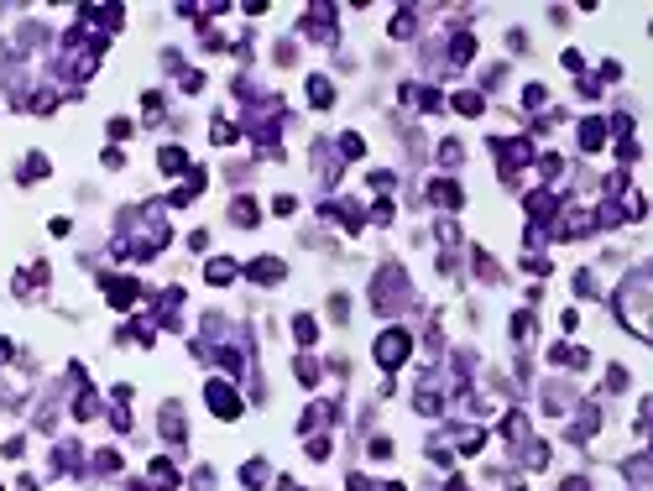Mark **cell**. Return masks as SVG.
Returning <instances> with one entry per match:
<instances>
[{
  "mask_svg": "<svg viewBox=\"0 0 653 491\" xmlns=\"http://www.w3.org/2000/svg\"><path fill=\"white\" fill-rule=\"evenodd\" d=\"M256 204H251V199H236V204H230V220H236V225H256Z\"/></svg>",
  "mask_w": 653,
  "mask_h": 491,
  "instance_id": "obj_14",
  "label": "cell"
},
{
  "mask_svg": "<svg viewBox=\"0 0 653 491\" xmlns=\"http://www.w3.org/2000/svg\"><path fill=\"white\" fill-rule=\"evenodd\" d=\"M606 131H612V126H606L601 115H591V120L580 126V147H585V152H601V147H606Z\"/></svg>",
  "mask_w": 653,
  "mask_h": 491,
  "instance_id": "obj_7",
  "label": "cell"
},
{
  "mask_svg": "<svg viewBox=\"0 0 653 491\" xmlns=\"http://www.w3.org/2000/svg\"><path fill=\"white\" fill-rule=\"evenodd\" d=\"M455 110H460V115H481V110H486V100H481V94H455Z\"/></svg>",
  "mask_w": 653,
  "mask_h": 491,
  "instance_id": "obj_13",
  "label": "cell"
},
{
  "mask_svg": "<svg viewBox=\"0 0 653 491\" xmlns=\"http://www.w3.org/2000/svg\"><path fill=\"white\" fill-rule=\"evenodd\" d=\"M162 434H167V439H183V418H178V408H162Z\"/></svg>",
  "mask_w": 653,
  "mask_h": 491,
  "instance_id": "obj_19",
  "label": "cell"
},
{
  "mask_svg": "<svg viewBox=\"0 0 653 491\" xmlns=\"http://www.w3.org/2000/svg\"><path fill=\"white\" fill-rule=\"evenodd\" d=\"M491 152H502V173L512 178V167L533 163V141H528V136H512V141H491Z\"/></svg>",
  "mask_w": 653,
  "mask_h": 491,
  "instance_id": "obj_3",
  "label": "cell"
},
{
  "mask_svg": "<svg viewBox=\"0 0 653 491\" xmlns=\"http://www.w3.org/2000/svg\"><path fill=\"white\" fill-rule=\"evenodd\" d=\"M439 163H444V167L460 163V141H444V147H439Z\"/></svg>",
  "mask_w": 653,
  "mask_h": 491,
  "instance_id": "obj_28",
  "label": "cell"
},
{
  "mask_svg": "<svg viewBox=\"0 0 653 491\" xmlns=\"http://www.w3.org/2000/svg\"><path fill=\"white\" fill-rule=\"evenodd\" d=\"M204 402H209L214 418H240V392H236V387H225V382L204 387Z\"/></svg>",
  "mask_w": 653,
  "mask_h": 491,
  "instance_id": "obj_2",
  "label": "cell"
},
{
  "mask_svg": "<svg viewBox=\"0 0 653 491\" xmlns=\"http://www.w3.org/2000/svg\"><path fill=\"white\" fill-rule=\"evenodd\" d=\"M444 491H471V486H465V481H450V486H444Z\"/></svg>",
  "mask_w": 653,
  "mask_h": 491,
  "instance_id": "obj_34",
  "label": "cell"
},
{
  "mask_svg": "<svg viewBox=\"0 0 653 491\" xmlns=\"http://www.w3.org/2000/svg\"><path fill=\"white\" fill-rule=\"evenodd\" d=\"M95 413H100V398L89 392V387H84V392H79V402H73V418H95Z\"/></svg>",
  "mask_w": 653,
  "mask_h": 491,
  "instance_id": "obj_15",
  "label": "cell"
},
{
  "mask_svg": "<svg viewBox=\"0 0 653 491\" xmlns=\"http://www.w3.org/2000/svg\"><path fill=\"white\" fill-rule=\"evenodd\" d=\"M21 178H48V157H42V152H32V163L21 167Z\"/></svg>",
  "mask_w": 653,
  "mask_h": 491,
  "instance_id": "obj_23",
  "label": "cell"
},
{
  "mask_svg": "<svg viewBox=\"0 0 653 491\" xmlns=\"http://www.w3.org/2000/svg\"><path fill=\"white\" fill-rule=\"evenodd\" d=\"M204 277H209L214 288H225V282H236V277H240V267H236L230 257H214L209 267H204Z\"/></svg>",
  "mask_w": 653,
  "mask_h": 491,
  "instance_id": "obj_9",
  "label": "cell"
},
{
  "mask_svg": "<svg viewBox=\"0 0 653 491\" xmlns=\"http://www.w3.org/2000/svg\"><path fill=\"white\" fill-rule=\"evenodd\" d=\"M392 455V439H371V460H387Z\"/></svg>",
  "mask_w": 653,
  "mask_h": 491,
  "instance_id": "obj_31",
  "label": "cell"
},
{
  "mask_svg": "<svg viewBox=\"0 0 653 491\" xmlns=\"http://www.w3.org/2000/svg\"><path fill=\"white\" fill-rule=\"evenodd\" d=\"M350 491H377V486H371L366 476H350Z\"/></svg>",
  "mask_w": 653,
  "mask_h": 491,
  "instance_id": "obj_33",
  "label": "cell"
},
{
  "mask_svg": "<svg viewBox=\"0 0 653 491\" xmlns=\"http://www.w3.org/2000/svg\"><path fill=\"white\" fill-rule=\"evenodd\" d=\"M152 481L157 486H178V470L167 465V460H152Z\"/></svg>",
  "mask_w": 653,
  "mask_h": 491,
  "instance_id": "obj_18",
  "label": "cell"
},
{
  "mask_svg": "<svg viewBox=\"0 0 653 491\" xmlns=\"http://www.w3.org/2000/svg\"><path fill=\"white\" fill-rule=\"evenodd\" d=\"M309 100H314V105H330V100H334L330 79H319V73H314V79H309Z\"/></svg>",
  "mask_w": 653,
  "mask_h": 491,
  "instance_id": "obj_16",
  "label": "cell"
},
{
  "mask_svg": "<svg viewBox=\"0 0 653 491\" xmlns=\"http://www.w3.org/2000/svg\"><path fill=\"white\" fill-rule=\"evenodd\" d=\"M512 340H533V314H518V319H512Z\"/></svg>",
  "mask_w": 653,
  "mask_h": 491,
  "instance_id": "obj_22",
  "label": "cell"
},
{
  "mask_svg": "<svg viewBox=\"0 0 653 491\" xmlns=\"http://www.w3.org/2000/svg\"><path fill=\"white\" fill-rule=\"evenodd\" d=\"M240 481H246V486H261V481H267V465H261V460H251V465L240 470Z\"/></svg>",
  "mask_w": 653,
  "mask_h": 491,
  "instance_id": "obj_24",
  "label": "cell"
},
{
  "mask_svg": "<svg viewBox=\"0 0 653 491\" xmlns=\"http://www.w3.org/2000/svg\"><path fill=\"white\" fill-rule=\"evenodd\" d=\"M105 298H110V308H131L136 298H142V288H136L131 277H110L105 282Z\"/></svg>",
  "mask_w": 653,
  "mask_h": 491,
  "instance_id": "obj_4",
  "label": "cell"
},
{
  "mask_svg": "<svg viewBox=\"0 0 653 491\" xmlns=\"http://www.w3.org/2000/svg\"><path fill=\"white\" fill-rule=\"evenodd\" d=\"M272 210H277V214H293L298 204H293V194H277V199H272Z\"/></svg>",
  "mask_w": 653,
  "mask_h": 491,
  "instance_id": "obj_30",
  "label": "cell"
},
{
  "mask_svg": "<svg viewBox=\"0 0 653 491\" xmlns=\"http://www.w3.org/2000/svg\"><path fill=\"white\" fill-rule=\"evenodd\" d=\"M471 53H475V37L460 32V37H455V47H450V58H455V63H471Z\"/></svg>",
  "mask_w": 653,
  "mask_h": 491,
  "instance_id": "obj_17",
  "label": "cell"
},
{
  "mask_svg": "<svg viewBox=\"0 0 653 491\" xmlns=\"http://www.w3.org/2000/svg\"><path fill=\"white\" fill-rule=\"evenodd\" d=\"M340 152H345V157H361V152H366V141H361V136H350V131H345V136H340Z\"/></svg>",
  "mask_w": 653,
  "mask_h": 491,
  "instance_id": "obj_25",
  "label": "cell"
},
{
  "mask_svg": "<svg viewBox=\"0 0 653 491\" xmlns=\"http://www.w3.org/2000/svg\"><path fill=\"white\" fill-rule=\"evenodd\" d=\"M428 199L439 204V210H460L465 194H460V183H428Z\"/></svg>",
  "mask_w": 653,
  "mask_h": 491,
  "instance_id": "obj_8",
  "label": "cell"
},
{
  "mask_svg": "<svg viewBox=\"0 0 653 491\" xmlns=\"http://www.w3.org/2000/svg\"><path fill=\"white\" fill-rule=\"evenodd\" d=\"M408 351H413V335H408V329H397V324H392L387 335L377 340V366H387V371H397V366L408 361Z\"/></svg>",
  "mask_w": 653,
  "mask_h": 491,
  "instance_id": "obj_1",
  "label": "cell"
},
{
  "mask_svg": "<svg viewBox=\"0 0 653 491\" xmlns=\"http://www.w3.org/2000/svg\"><path fill=\"white\" fill-rule=\"evenodd\" d=\"M528 214H533V220H554V214H559V199L549 194V188H533V194H528Z\"/></svg>",
  "mask_w": 653,
  "mask_h": 491,
  "instance_id": "obj_6",
  "label": "cell"
},
{
  "mask_svg": "<svg viewBox=\"0 0 653 491\" xmlns=\"http://www.w3.org/2000/svg\"><path fill=\"white\" fill-rule=\"evenodd\" d=\"M53 465H58V470H73V465H79V445H58Z\"/></svg>",
  "mask_w": 653,
  "mask_h": 491,
  "instance_id": "obj_20",
  "label": "cell"
},
{
  "mask_svg": "<svg viewBox=\"0 0 653 491\" xmlns=\"http://www.w3.org/2000/svg\"><path fill=\"white\" fill-rule=\"evenodd\" d=\"M209 136L220 141V147H225V141H236V126H230V120H214V126H209Z\"/></svg>",
  "mask_w": 653,
  "mask_h": 491,
  "instance_id": "obj_27",
  "label": "cell"
},
{
  "mask_svg": "<svg viewBox=\"0 0 653 491\" xmlns=\"http://www.w3.org/2000/svg\"><path fill=\"white\" fill-rule=\"evenodd\" d=\"M293 335H298V345H314V340H319V324H314V314H298V319H293Z\"/></svg>",
  "mask_w": 653,
  "mask_h": 491,
  "instance_id": "obj_12",
  "label": "cell"
},
{
  "mask_svg": "<svg viewBox=\"0 0 653 491\" xmlns=\"http://www.w3.org/2000/svg\"><path fill=\"white\" fill-rule=\"evenodd\" d=\"M199 188H204V173H199V167H193V173L183 178L178 188H173V199H167V204H193V199H199Z\"/></svg>",
  "mask_w": 653,
  "mask_h": 491,
  "instance_id": "obj_10",
  "label": "cell"
},
{
  "mask_svg": "<svg viewBox=\"0 0 653 491\" xmlns=\"http://www.w3.org/2000/svg\"><path fill=\"white\" fill-rule=\"evenodd\" d=\"M309 455L314 460H330V439H324V434H319V439H309Z\"/></svg>",
  "mask_w": 653,
  "mask_h": 491,
  "instance_id": "obj_29",
  "label": "cell"
},
{
  "mask_svg": "<svg viewBox=\"0 0 653 491\" xmlns=\"http://www.w3.org/2000/svg\"><path fill=\"white\" fill-rule=\"evenodd\" d=\"M298 382H303V387H314V382H319V366H314L309 355H303V361H298Z\"/></svg>",
  "mask_w": 653,
  "mask_h": 491,
  "instance_id": "obj_26",
  "label": "cell"
},
{
  "mask_svg": "<svg viewBox=\"0 0 653 491\" xmlns=\"http://www.w3.org/2000/svg\"><path fill=\"white\" fill-rule=\"evenodd\" d=\"M95 465H100V470H120V455H115V450H105V455H100Z\"/></svg>",
  "mask_w": 653,
  "mask_h": 491,
  "instance_id": "obj_32",
  "label": "cell"
},
{
  "mask_svg": "<svg viewBox=\"0 0 653 491\" xmlns=\"http://www.w3.org/2000/svg\"><path fill=\"white\" fill-rule=\"evenodd\" d=\"M392 37H413V11H397V16H392Z\"/></svg>",
  "mask_w": 653,
  "mask_h": 491,
  "instance_id": "obj_21",
  "label": "cell"
},
{
  "mask_svg": "<svg viewBox=\"0 0 653 491\" xmlns=\"http://www.w3.org/2000/svg\"><path fill=\"white\" fill-rule=\"evenodd\" d=\"M246 277L261 282V288H272V282H283V261H277V257H256V261L246 267Z\"/></svg>",
  "mask_w": 653,
  "mask_h": 491,
  "instance_id": "obj_5",
  "label": "cell"
},
{
  "mask_svg": "<svg viewBox=\"0 0 653 491\" xmlns=\"http://www.w3.org/2000/svg\"><path fill=\"white\" fill-rule=\"evenodd\" d=\"M6 355H11V340H0V361H6Z\"/></svg>",
  "mask_w": 653,
  "mask_h": 491,
  "instance_id": "obj_35",
  "label": "cell"
},
{
  "mask_svg": "<svg viewBox=\"0 0 653 491\" xmlns=\"http://www.w3.org/2000/svg\"><path fill=\"white\" fill-rule=\"evenodd\" d=\"M157 163H162V173H189V152H183V147H162Z\"/></svg>",
  "mask_w": 653,
  "mask_h": 491,
  "instance_id": "obj_11",
  "label": "cell"
}]
</instances>
